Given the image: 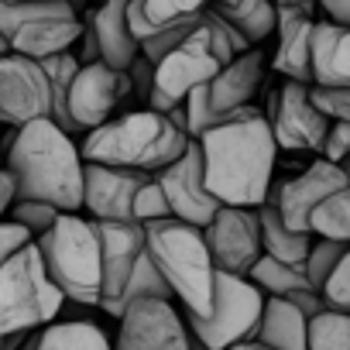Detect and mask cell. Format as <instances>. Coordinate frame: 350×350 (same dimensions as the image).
I'll list each match as a JSON object with an SVG mask.
<instances>
[{"label":"cell","mask_w":350,"mask_h":350,"mask_svg":"<svg viewBox=\"0 0 350 350\" xmlns=\"http://www.w3.org/2000/svg\"><path fill=\"white\" fill-rule=\"evenodd\" d=\"M196 141L203 148L206 189L220 200V206L258 210L268 203L278 144L265 110L251 107L244 117L217 124Z\"/></svg>","instance_id":"cell-1"},{"label":"cell","mask_w":350,"mask_h":350,"mask_svg":"<svg viewBox=\"0 0 350 350\" xmlns=\"http://www.w3.org/2000/svg\"><path fill=\"white\" fill-rule=\"evenodd\" d=\"M83 151L72 134L52 117H38L18 127L8 172L18 183V200H38L59 213H79L83 206Z\"/></svg>","instance_id":"cell-2"},{"label":"cell","mask_w":350,"mask_h":350,"mask_svg":"<svg viewBox=\"0 0 350 350\" xmlns=\"http://www.w3.org/2000/svg\"><path fill=\"white\" fill-rule=\"evenodd\" d=\"M189 144V134L179 131L158 110H134L124 117H110L93 127L83 141V161L134 168V172H161Z\"/></svg>","instance_id":"cell-3"},{"label":"cell","mask_w":350,"mask_h":350,"mask_svg":"<svg viewBox=\"0 0 350 350\" xmlns=\"http://www.w3.org/2000/svg\"><path fill=\"white\" fill-rule=\"evenodd\" d=\"M144 251L165 275L172 295L186 306V312L206 316L213 309L217 265L210 258V247L200 227L175 217L151 220L144 224Z\"/></svg>","instance_id":"cell-4"},{"label":"cell","mask_w":350,"mask_h":350,"mask_svg":"<svg viewBox=\"0 0 350 350\" xmlns=\"http://www.w3.org/2000/svg\"><path fill=\"white\" fill-rule=\"evenodd\" d=\"M230 59H237V55H234V45L227 38V25L217 11L206 8L200 14L193 35L183 45H175L165 59L154 62V83H151V93H148V110L168 113L196 86L213 83L217 72Z\"/></svg>","instance_id":"cell-5"},{"label":"cell","mask_w":350,"mask_h":350,"mask_svg":"<svg viewBox=\"0 0 350 350\" xmlns=\"http://www.w3.org/2000/svg\"><path fill=\"white\" fill-rule=\"evenodd\" d=\"M35 247L45 261L49 278L62 288L69 302L100 306L103 299V254L96 220H83L79 213H59V220L35 237Z\"/></svg>","instance_id":"cell-6"},{"label":"cell","mask_w":350,"mask_h":350,"mask_svg":"<svg viewBox=\"0 0 350 350\" xmlns=\"http://www.w3.org/2000/svg\"><path fill=\"white\" fill-rule=\"evenodd\" d=\"M265 309V292L244 278V275H227L217 271V288H213V309L206 316L186 312V329L203 340L213 350H230L234 343L254 340L258 323Z\"/></svg>","instance_id":"cell-7"},{"label":"cell","mask_w":350,"mask_h":350,"mask_svg":"<svg viewBox=\"0 0 350 350\" xmlns=\"http://www.w3.org/2000/svg\"><path fill=\"white\" fill-rule=\"evenodd\" d=\"M268 127L275 134V144L285 151H323L329 117L312 103V93L306 83L285 79L271 96H268Z\"/></svg>","instance_id":"cell-8"},{"label":"cell","mask_w":350,"mask_h":350,"mask_svg":"<svg viewBox=\"0 0 350 350\" xmlns=\"http://www.w3.org/2000/svg\"><path fill=\"white\" fill-rule=\"evenodd\" d=\"M154 183L161 186L165 200H168V210L175 220H186L193 227H206L217 210H220V200L206 189V172H203V148L196 137H189L186 151L175 158L172 165H165L161 172H154Z\"/></svg>","instance_id":"cell-9"},{"label":"cell","mask_w":350,"mask_h":350,"mask_svg":"<svg viewBox=\"0 0 350 350\" xmlns=\"http://www.w3.org/2000/svg\"><path fill=\"white\" fill-rule=\"evenodd\" d=\"M203 237H206L217 271H227V275L247 278L258 258L265 254L258 210H247V206H220L217 217L203 227Z\"/></svg>","instance_id":"cell-10"},{"label":"cell","mask_w":350,"mask_h":350,"mask_svg":"<svg viewBox=\"0 0 350 350\" xmlns=\"http://www.w3.org/2000/svg\"><path fill=\"white\" fill-rule=\"evenodd\" d=\"M38 117H52V90L42 62L4 52L0 55V124L21 127Z\"/></svg>","instance_id":"cell-11"},{"label":"cell","mask_w":350,"mask_h":350,"mask_svg":"<svg viewBox=\"0 0 350 350\" xmlns=\"http://www.w3.org/2000/svg\"><path fill=\"white\" fill-rule=\"evenodd\" d=\"M117 319L113 350H189L186 319L168 299H137Z\"/></svg>","instance_id":"cell-12"},{"label":"cell","mask_w":350,"mask_h":350,"mask_svg":"<svg viewBox=\"0 0 350 350\" xmlns=\"http://www.w3.org/2000/svg\"><path fill=\"white\" fill-rule=\"evenodd\" d=\"M131 76L120 69H110L107 62H83L72 90H69V120L72 131H93L110 120L117 103L131 93Z\"/></svg>","instance_id":"cell-13"},{"label":"cell","mask_w":350,"mask_h":350,"mask_svg":"<svg viewBox=\"0 0 350 350\" xmlns=\"http://www.w3.org/2000/svg\"><path fill=\"white\" fill-rule=\"evenodd\" d=\"M347 186V175L340 165L326 161L323 154L316 161H309L306 172H299L295 179L275 186V193L268 196V203H275V210L282 213V220L292 227V230H302V234H312V213L316 206L333 196L336 189Z\"/></svg>","instance_id":"cell-14"},{"label":"cell","mask_w":350,"mask_h":350,"mask_svg":"<svg viewBox=\"0 0 350 350\" xmlns=\"http://www.w3.org/2000/svg\"><path fill=\"white\" fill-rule=\"evenodd\" d=\"M151 179L148 172L86 161L83 165V206L93 220H134V196Z\"/></svg>","instance_id":"cell-15"},{"label":"cell","mask_w":350,"mask_h":350,"mask_svg":"<svg viewBox=\"0 0 350 350\" xmlns=\"http://www.w3.org/2000/svg\"><path fill=\"white\" fill-rule=\"evenodd\" d=\"M100 254H103V299L100 309L107 312L117 295L124 292L137 258L144 254V224L137 220H96Z\"/></svg>","instance_id":"cell-16"},{"label":"cell","mask_w":350,"mask_h":350,"mask_svg":"<svg viewBox=\"0 0 350 350\" xmlns=\"http://www.w3.org/2000/svg\"><path fill=\"white\" fill-rule=\"evenodd\" d=\"M312 8L278 4V45L271 55V69L285 79L312 86Z\"/></svg>","instance_id":"cell-17"},{"label":"cell","mask_w":350,"mask_h":350,"mask_svg":"<svg viewBox=\"0 0 350 350\" xmlns=\"http://www.w3.org/2000/svg\"><path fill=\"white\" fill-rule=\"evenodd\" d=\"M261 79H265V55L258 49H247L244 55L230 59L217 72V79L210 83V100L224 124L237 120L251 110V103L261 90Z\"/></svg>","instance_id":"cell-18"},{"label":"cell","mask_w":350,"mask_h":350,"mask_svg":"<svg viewBox=\"0 0 350 350\" xmlns=\"http://www.w3.org/2000/svg\"><path fill=\"white\" fill-rule=\"evenodd\" d=\"M83 21L76 11L69 14H45V18H35V21H25L8 42H11V52L18 55H28V59H49V55H59V52H69L79 38H83Z\"/></svg>","instance_id":"cell-19"},{"label":"cell","mask_w":350,"mask_h":350,"mask_svg":"<svg viewBox=\"0 0 350 350\" xmlns=\"http://www.w3.org/2000/svg\"><path fill=\"white\" fill-rule=\"evenodd\" d=\"M127 4L131 0H103V8L93 14V25H90L96 35L100 62L120 72H127V66L141 55V42L134 38L131 21H127Z\"/></svg>","instance_id":"cell-20"},{"label":"cell","mask_w":350,"mask_h":350,"mask_svg":"<svg viewBox=\"0 0 350 350\" xmlns=\"http://www.w3.org/2000/svg\"><path fill=\"white\" fill-rule=\"evenodd\" d=\"M312 86H350V25L316 21Z\"/></svg>","instance_id":"cell-21"},{"label":"cell","mask_w":350,"mask_h":350,"mask_svg":"<svg viewBox=\"0 0 350 350\" xmlns=\"http://www.w3.org/2000/svg\"><path fill=\"white\" fill-rule=\"evenodd\" d=\"M254 340L275 350H309V316L282 295H268Z\"/></svg>","instance_id":"cell-22"},{"label":"cell","mask_w":350,"mask_h":350,"mask_svg":"<svg viewBox=\"0 0 350 350\" xmlns=\"http://www.w3.org/2000/svg\"><path fill=\"white\" fill-rule=\"evenodd\" d=\"M213 0H131L127 4V21H131V31L137 42L158 35L161 28H172V25H183V21H193L200 18Z\"/></svg>","instance_id":"cell-23"},{"label":"cell","mask_w":350,"mask_h":350,"mask_svg":"<svg viewBox=\"0 0 350 350\" xmlns=\"http://www.w3.org/2000/svg\"><path fill=\"white\" fill-rule=\"evenodd\" d=\"M258 220H261V247L268 258L275 261H285V265H302L309 247H312V234H302V230H292L282 213L275 210V203H265L258 206Z\"/></svg>","instance_id":"cell-24"},{"label":"cell","mask_w":350,"mask_h":350,"mask_svg":"<svg viewBox=\"0 0 350 350\" xmlns=\"http://www.w3.org/2000/svg\"><path fill=\"white\" fill-rule=\"evenodd\" d=\"M35 350H113V347L93 319H66L42 326Z\"/></svg>","instance_id":"cell-25"},{"label":"cell","mask_w":350,"mask_h":350,"mask_svg":"<svg viewBox=\"0 0 350 350\" xmlns=\"http://www.w3.org/2000/svg\"><path fill=\"white\" fill-rule=\"evenodd\" d=\"M230 28H237L247 45H258L265 42L275 25H278V4L275 0H234V4H224V8H213Z\"/></svg>","instance_id":"cell-26"},{"label":"cell","mask_w":350,"mask_h":350,"mask_svg":"<svg viewBox=\"0 0 350 350\" xmlns=\"http://www.w3.org/2000/svg\"><path fill=\"white\" fill-rule=\"evenodd\" d=\"M79 66H83V62H79L72 52H59V55L42 59V69H45L49 90H52V120H55L62 131H69V134H76V131H72V120H69V90H72V79H76Z\"/></svg>","instance_id":"cell-27"},{"label":"cell","mask_w":350,"mask_h":350,"mask_svg":"<svg viewBox=\"0 0 350 350\" xmlns=\"http://www.w3.org/2000/svg\"><path fill=\"white\" fill-rule=\"evenodd\" d=\"M137 299H168V302L175 299L172 288H168V282H165V275L158 271V265L151 261L148 251L137 258V265H134V271H131L124 292L117 295V302H113L107 312H110V316H120V312H124L131 302H137Z\"/></svg>","instance_id":"cell-28"},{"label":"cell","mask_w":350,"mask_h":350,"mask_svg":"<svg viewBox=\"0 0 350 350\" xmlns=\"http://www.w3.org/2000/svg\"><path fill=\"white\" fill-rule=\"evenodd\" d=\"M265 295H292V292H302V288H312L309 278H306V268L302 265H285V261H275L268 254L258 258V265L251 268L247 275Z\"/></svg>","instance_id":"cell-29"},{"label":"cell","mask_w":350,"mask_h":350,"mask_svg":"<svg viewBox=\"0 0 350 350\" xmlns=\"http://www.w3.org/2000/svg\"><path fill=\"white\" fill-rule=\"evenodd\" d=\"M312 234L350 244V183L343 189H336L333 196H326L316 206V213H312Z\"/></svg>","instance_id":"cell-30"},{"label":"cell","mask_w":350,"mask_h":350,"mask_svg":"<svg viewBox=\"0 0 350 350\" xmlns=\"http://www.w3.org/2000/svg\"><path fill=\"white\" fill-rule=\"evenodd\" d=\"M309 350H350V312L323 309L309 319Z\"/></svg>","instance_id":"cell-31"},{"label":"cell","mask_w":350,"mask_h":350,"mask_svg":"<svg viewBox=\"0 0 350 350\" xmlns=\"http://www.w3.org/2000/svg\"><path fill=\"white\" fill-rule=\"evenodd\" d=\"M343 247H347L343 241H329V237L312 241V247H309V254H306V261H302L306 278H309V285H312V288H319V292H323L326 278L333 275L336 261L343 258Z\"/></svg>","instance_id":"cell-32"},{"label":"cell","mask_w":350,"mask_h":350,"mask_svg":"<svg viewBox=\"0 0 350 350\" xmlns=\"http://www.w3.org/2000/svg\"><path fill=\"white\" fill-rule=\"evenodd\" d=\"M183 107H186V134H189V137H203L210 127L224 124V120H220V113L213 110V100H210V83L196 86V90H193V93L183 100Z\"/></svg>","instance_id":"cell-33"},{"label":"cell","mask_w":350,"mask_h":350,"mask_svg":"<svg viewBox=\"0 0 350 350\" xmlns=\"http://www.w3.org/2000/svg\"><path fill=\"white\" fill-rule=\"evenodd\" d=\"M11 220L21 224L31 237H42V234L59 220V210L49 206V203H38V200H14V206H11Z\"/></svg>","instance_id":"cell-34"},{"label":"cell","mask_w":350,"mask_h":350,"mask_svg":"<svg viewBox=\"0 0 350 350\" xmlns=\"http://www.w3.org/2000/svg\"><path fill=\"white\" fill-rule=\"evenodd\" d=\"M323 299H326L329 309L350 312V244L343 247V258L336 261L333 275L326 278V285H323Z\"/></svg>","instance_id":"cell-35"},{"label":"cell","mask_w":350,"mask_h":350,"mask_svg":"<svg viewBox=\"0 0 350 350\" xmlns=\"http://www.w3.org/2000/svg\"><path fill=\"white\" fill-rule=\"evenodd\" d=\"M137 224H151V220H165V217H172V210H168V200H165V193H161V186L154 183V179H148L141 189H137V196H134V213H131Z\"/></svg>","instance_id":"cell-36"},{"label":"cell","mask_w":350,"mask_h":350,"mask_svg":"<svg viewBox=\"0 0 350 350\" xmlns=\"http://www.w3.org/2000/svg\"><path fill=\"white\" fill-rule=\"evenodd\" d=\"M312 103L329 117V120H347L350 124V86H309Z\"/></svg>","instance_id":"cell-37"},{"label":"cell","mask_w":350,"mask_h":350,"mask_svg":"<svg viewBox=\"0 0 350 350\" xmlns=\"http://www.w3.org/2000/svg\"><path fill=\"white\" fill-rule=\"evenodd\" d=\"M319 154H323L326 161H333V165H340L343 158H350V124H347V120H333V124H329Z\"/></svg>","instance_id":"cell-38"},{"label":"cell","mask_w":350,"mask_h":350,"mask_svg":"<svg viewBox=\"0 0 350 350\" xmlns=\"http://www.w3.org/2000/svg\"><path fill=\"white\" fill-rule=\"evenodd\" d=\"M35 237L21 227V224H14V220H0V268H4L25 244H31Z\"/></svg>","instance_id":"cell-39"},{"label":"cell","mask_w":350,"mask_h":350,"mask_svg":"<svg viewBox=\"0 0 350 350\" xmlns=\"http://www.w3.org/2000/svg\"><path fill=\"white\" fill-rule=\"evenodd\" d=\"M285 299H288L292 306H299V309H302L309 319H312V316H319L323 309H329L319 288H302V292H292V295H285Z\"/></svg>","instance_id":"cell-40"},{"label":"cell","mask_w":350,"mask_h":350,"mask_svg":"<svg viewBox=\"0 0 350 350\" xmlns=\"http://www.w3.org/2000/svg\"><path fill=\"white\" fill-rule=\"evenodd\" d=\"M18 200V183H14V175L8 168H0V220H4V213H11Z\"/></svg>","instance_id":"cell-41"},{"label":"cell","mask_w":350,"mask_h":350,"mask_svg":"<svg viewBox=\"0 0 350 350\" xmlns=\"http://www.w3.org/2000/svg\"><path fill=\"white\" fill-rule=\"evenodd\" d=\"M326 11V21L333 25H350V0H316Z\"/></svg>","instance_id":"cell-42"},{"label":"cell","mask_w":350,"mask_h":350,"mask_svg":"<svg viewBox=\"0 0 350 350\" xmlns=\"http://www.w3.org/2000/svg\"><path fill=\"white\" fill-rule=\"evenodd\" d=\"M230 350H275V347H268V343H261V340H244V343H234Z\"/></svg>","instance_id":"cell-43"},{"label":"cell","mask_w":350,"mask_h":350,"mask_svg":"<svg viewBox=\"0 0 350 350\" xmlns=\"http://www.w3.org/2000/svg\"><path fill=\"white\" fill-rule=\"evenodd\" d=\"M275 4H295V8H316V0H275Z\"/></svg>","instance_id":"cell-44"},{"label":"cell","mask_w":350,"mask_h":350,"mask_svg":"<svg viewBox=\"0 0 350 350\" xmlns=\"http://www.w3.org/2000/svg\"><path fill=\"white\" fill-rule=\"evenodd\" d=\"M189 350H213V347H206L203 340H196V336L189 333Z\"/></svg>","instance_id":"cell-45"},{"label":"cell","mask_w":350,"mask_h":350,"mask_svg":"<svg viewBox=\"0 0 350 350\" xmlns=\"http://www.w3.org/2000/svg\"><path fill=\"white\" fill-rule=\"evenodd\" d=\"M340 168H343V175H347V183H350V158H343V161H340Z\"/></svg>","instance_id":"cell-46"},{"label":"cell","mask_w":350,"mask_h":350,"mask_svg":"<svg viewBox=\"0 0 350 350\" xmlns=\"http://www.w3.org/2000/svg\"><path fill=\"white\" fill-rule=\"evenodd\" d=\"M4 52H11V42H8L4 35H0V55H4Z\"/></svg>","instance_id":"cell-47"},{"label":"cell","mask_w":350,"mask_h":350,"mask_svg":"<svg viewBox=\"0 0 350 350\" xmlns=\"http://www.w3.org/2000/svg\"><path fill=\"white\" fill-rule=\"evenodd\" d=\"M224 4H234V0H213V8H224Z\"/></svg>","instance_id":"cell-48"},{"label":"cell","mask_w":350,"mask_h":350,"mask_svg":"<svg viewBox=\"0 0 350 350\" xmlns=\"http://www.w3.org/2000/svg\"><path fill=\"white\" fill-rule=\"evenodd\" d=\"M8 4H25V0H8Z\"/></svg>","instance_id":"cell-49"}]
</instances>
